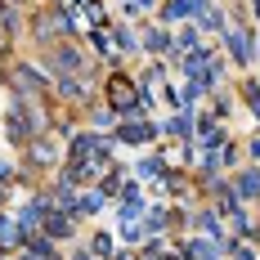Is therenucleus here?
Here are the masks:
<instances>
[{"label":"nucleus","instance_id":"1","mask_svg":"<svg viewBox=\"0 0 260 260\" xmlns=\"http://www.w3.org/2000/svg\"><path fill=\"white\" fill-rule=\"evenodd\" d=\"M112 104L130 108V85H126V81H112Z\"/></svg>","mask_w":260,"mask_h":260},{"label":"nucleus","instance_id":"2","mask_svg":"<svg viewBox=\"0 0 260 260\" xmlns=\"http://www.w3.org/2000/svg\"><path fill=\"white\" fill-rule=\"evenodd\" d=\"M121 139H130V144H139V139H148V130H144V126H126V130H121Z\"/></svg>","mask_w":260,"mask_h":260}]
</instances>
